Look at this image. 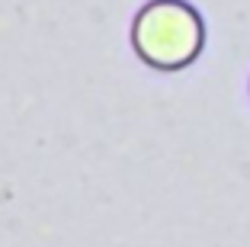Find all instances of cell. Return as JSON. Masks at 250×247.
<instances>
[{"instance_id": "cell-1", "label": "cell", "mask_w": 250, "mask_h": 247, "mask_svg": "<svg viewBox=\"0 0 250 247\" xmlns=\"http://www.w3.org/2000/svg\"><path fill=\"white\" fill-rule=\"evenodd\" d=\"M202 42V26L199 16L186 3L177 0H161L141 13L138 20V45L154 61H183Z\"/></svg>"}]
</instances>
